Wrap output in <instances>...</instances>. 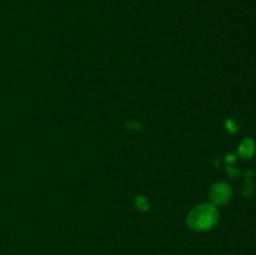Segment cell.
Listing matches in <instances>:
<instances>
[{"label":"cell","instance_id":"obj_1","mask_svg":"<svg viewBox=\"0 0 256 255\" xmlns=\"http://www.w3.org/2000/svg\"><path fill=\"white\" fill-rule=\"evenodd\" d=\"M219 220V212L212 204H202L194 208L188 215V225L192 230L204 232L212 229Z\"/></svg>","mask_w":256,"mask_h":255},{"label":"cell","instance_id":"obj_2","mask_svg":"<svg viewBox=\"0 0 256 255\" xmlns=\"http://www.w3.org/2000/svg\"><path fill=\"white\" fill-rule=\"evenodd\" d=\"M232 188L226 182H218L212 188V192H210V198H212V202L218 205H224L232 198Z\"/></svg>","mask_w":256,"mask_h":255},{"label":"cell","instance_id":"obj_3","mask_svg":"<svg viewBox=\"0 0 256 255\" xmlns=\"http://www.w3.org/2000/svg\"><path fill=\"white\" fill-rule=\"evenodd\" d=\"M255 152V142L252 139H245L244 142L240 144L239 148V155L244 159H249L254 155Z\"/></svg>","mask_w":256,"mask_h":255},{"label":"cell","instance_id":"obj_4","mask_svg":"<svg viewBox=\"0 0 256 255\" xmlns=\"http://www.w3.org/2000/svg\"><path fill=\"white\" fill-rule=\"evenodd\" d=\"M136 202H138V205L142 208V209H146V208H148V202H146V200L144 199V198H138Z\"/></svg>","mask_w":256,"mask_h":255},{"label":"cell","instance_id":"obj_5","mask_svg":"<svg viewBox=\"0 0 256 255\" xmlns=\"http://www.w3.org/2000/svg\"><path fill=\"white\" fill-rule=\"evenodd\" d=\"M226 125H228V129H229L230 132H236V130H238L236 125H235V122H232V120H228Z\"/></svg>","mask_w":256,"mask_h":255}]
</instances>
